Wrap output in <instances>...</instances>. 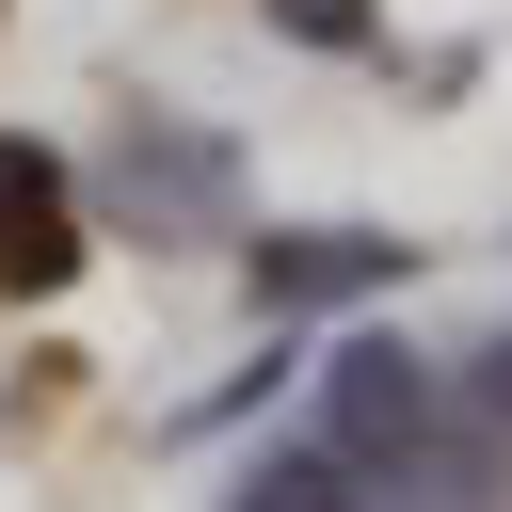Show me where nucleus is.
Instances as JSON below:
<instances>
[{
	"label": "nucleus",
	"instance_id": "f257e3e1",
	"mask_svg": "<svg viewBox=\"0 0 512 512\" xmlns=\"http://www.w3.org/2000/svg\"><path fill=\"white\" fill-rule=\"evenodd\" d=\"M512 496V432L448 384V416H416L400 448H368L352 464V512H496Z\"/></svg>",
	"mask_w": 512,
	"mask_h": 512
},
{
	"label": "nucleus",
	"instance_id": "f03ea898",
	"mask_svg": "<svg viewBox=\"0 0 512 512\" xmlns=\"http://www.w3.org/2000/svg\"><path fill=\"white\" fill-rule=\"evenodd\" d=\"M416 416H448V368H416L400 336H336V368H320V448L368 464V448H400Z\"/></svg>",
	"mask_w": 512,
	"mask_h": 512
},
{
	"label": "nucleus",
	"instance_id": "7ed1b4c3",
	"mask_svg": "<svg viewBox=\"0 0 512 512\" xmlns=\"http://www.w3.org/2000/svg\"><path fill=\"white\" fill-rule=\"evenodd\" d=\"M0 272L16 288H64L80 272V224H64V160L48 144H0Z\"/></svg>",
	"mask_w": 512,
	"mask_h": 512
},
{
	"label": "nucleus",
	"instance_id": "20e7f679",
	"mask_svg": "<svg viewBox=\"0 0 512 512\" xmlns=\"http://www.w3.org/2000/svg\"><path fill=\"white\" fill-rule=\"evenodd\" d=\"M368 272H384V240H352V224L256 240V304H336V288H368Z\"/></svg>",
	"mask_w": 512,
	"mask_h": 512
},
{
	"label": "nucleus",
	"instance_id": "39448f33",
	"mask_svg": "<svg viewBox=\"0 0 512 512\" xmlns=\"http://www.w3.org/2000/svg\"><path fill=\"white\" fill-rule=\"evenodd\" d=\"M128 208L160 224V208H224V144H192V128H128Z\"/></svg>",
	"mask_w": 512,
	"mask_h": 512
},
{
	"label": "nucleus",
	"instance_id": "423d86ee",
	"mask_svg": "<svg viewBox=\"0 0 512 512\" xmlns=\"http://www.w3.org/2000/svg\"><path fill=\"white\" fill-rule=\"evenodd\" d=\"M240 512H352V464H336V448H272V464L240 480Z\"/></svg>",
	"mask_w": 512,
	"mask_h": 512
},
{
	"label": "nucleus",
	"instance_id": "0eeeda50",
	"mask_svg": "<svg viewBox=\"0 0 512 512\" xmlns=\"http://www.w3.org/2000/svg\"><path fill=\"white\" fill-rule=\"evenodd\" d=\"M272 32H304V48H368V0H256Z\"/></svg>",
	"mask_w": 512,
	"mask_h": 512
},
{
	"label": "nucleus",
	"instance_id": "6e6552de",
	"mask_svg": "<svg viewBox=\"0 0 512 512\" xmlns=\"http://www.w3.org/2000/svg\"><path fill=\"white\" fill-rule=\"evenodd\" d=\"M464 400H480V416H496V432H512V352H496V368H480V384H464Z\"/></svg>",
	"mask_w": 512,
	"mask_h": 512
}]
</instances>
